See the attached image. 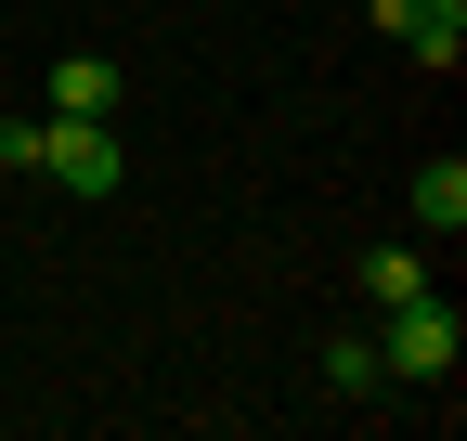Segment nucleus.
<instances>
[{"label": "nucleus", "instance_id": "nucleus-1", "mask_svg": "<svg viewBox=\"0 0 467 441\" xmlns=\"http://www.w3.org/2000/svg\"><path fill=\"white\" fill-rule=\"evenodd\" d=\"M454 351H467V312L454 299H389V338H377V364H389V390H441L454 376Z\"/></svg>", "mask_w": 467, "mask_h": 441}, {"label": "nucleus", "instance_id": "nucleus-2", "mask_svg": "<svg viewBox=\"0 0 467 441\" xmlns=\"http://www.w3.org/2000/svg\"><path fill=\"white\" fill-rule=\"evenodd\" d=\"M39 182H66V195H117V182H130L117 118H39Z\"/></svg>", "mask_w": 467, "mask_h": 441}, {"label": "nucleus", "instance_id": "nucleus-3", "mask_svg": "<svg viewBox=\"0 0 467 441\" xmlns=\"http://www.w3.org/2000/svg\"><path fill=\"white\" fill-rule=\"evenodd\" d=\"M39 91H52V118H117V91H130V78H117L104 52H66V66H52Z\"/></svg>", "mask_w": 467, "mask_h": 441}, {"label": "nucleus", "instance_id": "nucleus-4", "mask_svg": "<svg viewBox=\"0 0 467 441\" xmlns=\"http://www.w3.org/2000/svg\"><path fill=\"white\" fill-rule=\"evenodd\" d=\"M402 208H416L429 234H467V156H429V169H416V195H402Z\"/></svg>", "mask_w": 467, "mask_h": 441}, {"label": "nucleus", "instance_id": "nucleus-5", "mask_svg": "<svg viewBox=\"0 0 467 441\" xmlns=\"http://www.w3.org/2000/svg\"><path fill=\"white\" fill-rule=\"evenodd\" d=\"M325 390H337V403H364V390H389V364H377V338H325Z\"/></svg>", "mask_w": 467, "mask_h": 441}, {"label": "nucleus", "instance_id": "nucleus-6", "mask_svg": "<svg viewBox=\"0 0 467 441\" xmlns=\"http://www.w3.org/2000/svg\"><path fill=\"white\" fill-rule=\"evenodd\" d=\"M416 286H429V260H416V247H377V260H364V299H377V312H389V299H416Z\"/></svg>", "mask_w": 467, "mask_h": 441}]
</instances>
